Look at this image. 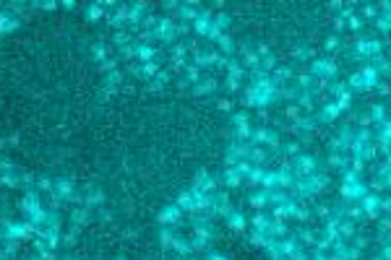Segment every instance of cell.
Masks as SVG:
<instances>
[{
  "label": "cell",
  "mask_w": 391,
  "mask_h": 260,
  "mask_svg": "<svg viewBox=\"0 0 391 260\" xmlns=\"http://www.w3.org/2000/svg\"><path fill=\"white\" fill-rule=\"evenodd\" d=\"M360 258H363V250H360V247H355V244H350L347 258H344V260H360Z\"/></svg>",
  "instance_id": "50"
},
{
  "label": "cell",
  "mask_w": 391,
  "mask_h": 260,
  "mask_svg": "<svg viewBox=\"0 0 391 260\" xmlns=\"http://www.w3.org/2000/svg\"><path fill=\"white\" fill-rule=\"evenodd\" d=\"M255 52H258V57H266V55H272V47H269L266 42H261V44H258V50H255Z\"/></svg>",
  "instance_id": "54"
},
{
  "label": "cell",
  "mask_w": 391,
  "mask_h": 260,
  "mask_svg": "<svg viewBox=\"0 0 391 260\" xmlns=\"http://www.w3.org/2000/svg\"><path fill=\"white\" fill-rule=\"evenodd\" d=\"M371 117H373V125H383V122H386V107L373 104L371 107Z\"/></svg>",
  "instance_id": "29"
},
{
  "label": "cell",
  "mask_w": 391,
  "mask_h": 260,
  "mask_svg": "<svg viewBox=\"0 0 391 260\" xmlns=\"http://www.w3.org/2000/svg\"><path fill=\"white\" fill-rule=\"evenodd\" d=\"M272 242V237L264 234V232H251V244H255V247H264L266 250V244Z\"/></svg>",
  "instance_id": "33"
},
{
  "label": "cell",
  "mask_w": 391,
  "mask_h": 260,
  "mask_svg": "<svg viewBox=\"0 0 391 260\" xmlns=\"http://www.w3.org/2000/svg\"><path fill=\"white\" fill-rule=\"evenodd\" d=\"M290 167H292V174H295V177H313V174L318 172V159L313 154H300V156H295V162Z\"/></svg>",
  "instance_id": "3"
},
{
  "label": "cell",
  "mask_w": 391,
  "mask_h": 260,
  "mask_svg": "<svg viewBox=\"0 0 391 260\" xmlns=\"http://www.w3.org/2000/svg\"><path fill=\"white\" fill-rule=\"evenodd\" d=\"M381 213L391 216V195H381Z\"/></svg>",
  "instance_id": "51"
},
{
  "label": "cell",
  "mask_w": 391,
  "mask_h": 260,
  "mask_svg": "<svg viewBox=\"0 0 391 260\" xmlns=\"http://www.w3.org/2000/svg\"><path fill=\"white\" fill-rule=\"evenodd\" d=\"M352 244H355V247H360V250H365V247H368V237H363V234H357L355 240H352Z\"/></svg>",
  "instance_id": "53"
},
{
  "label": "cell",
  "mask_w": 391,
  "mask_h": 260,
  "mask_svg": "<svg viewBox=\"0 0 391 260\" xmlns=\"http://www.w3.org/2000/svg\"><path fill=\"white\" fill-rule=\"evenodd\" d=\"M216 107H219L222 112H230V110H232V102H230V99H219V102H216Z\"/></svg>",
  "instance_id": "57"
},
{
  "label": "cell",
  "mask_w": 391,
  "mask_h": 260,
  "mask_svg": "<svg viewBox=\"0 0 391 260\" xmlns=\"http://www.w3.org/2000/svg\"><path fill=\"white\" fill-rule=\"evenodd\" d=\"M264 177H266V169H264V167H253V172L248 174L245 180H248V185L255 187V185H261V182H264Z\"/></svg>",
  "instance_id": "31"
},
{
  "label": "cell",
  "mask_w": 391,
  "mask_h": 260,
  "mask_svg": "<svg viewBox=\"0 0 391 260\" xmlns=\"http://www.w3.org/2000/svg\"><path fill=\"white\" fill-rule=\"evenodd\" d=\"M334 29H336V32H344V29H347V21H344L342 16H336L334 19Z\"/></svg>",
  "instance_id": "56"
},
{
  "label": "cell",
  "mask_w": 391,
  "mask_h": 260,
  "mask_svg": "<svg viewBox=\"0 0 391 260\" xmlns=\"http://www.w3.org/2000/svg\"><path fill=\"white\" fill-rule=\"evenodd\" d=\"M248 162L253 167H264L269 162V149L264 146H251V156H248Z\"/></svg>",
  "instance_id": "18"
},
{
  "label": "cell",
  "mask_w": 391,
  "mask_h": 260,
  "mask_svg": "<svg viewBox=\"0 0 391 260\" xmlns=\"http://www.w3.org/2000/svg\"><path fill=\"white\" fill-rule=\"evenodd\" d=\"M318 125V120L315 117H300V120H295L292 122V128H290V133L292 135H300V133H311V130Z\"/></svg>",
  "instance_id": "14"
},
{
  "label": "cell",
  "mask_w": 391,
  "mask_h": 260,
  "mask_svg": "<svg viewBox=\"0 0 391 260\" xmlns=\"http://www.w3.org/2000/svg\"><path fill=\"white\" fill-rule=\"evenodd\" d=\"M216 26H219V29L230 26V16H227V13H219V16H216Z\"/></svg>",
  "instance_id": "52"
},
{
  "label": "cell",
  "mask_w": 391,
  "mask_h": 260,
  "mask_svg": "<svg viewBox=\"0 0 391 260\" xmlns=\"http://www.w3.org/2000/svg\"><path fill=\"white\" fill-rule=\"evenodd\" d=\"M227 71H230V78H245V68L243 65H237L235 60H227Z\"/></svg>",
  "instance_id": "35"
},
{
  "label": "cell",
  "mask_w": 391,
  "mask_h": 260,
  "mask_svg": "<svg viewBox=\"0 0 391 260\" xmlns=\"http://www.w3.org/2000/svg\"><path fill=\"white\" fill-rule=\"evenodd\" d=\"M295 208H297V201L292 198V201L284 203V205H274V208H272V219L274 221H287V219H292Z\"/></svg>",
  "instance_id": "10"
},
{
  "label": "cell",
  "mask_w": 391,
  "mask_h": 260,
  "mask_svg": "<svg viewBox=\"0 0 391 260\" xmlns=\"http://www.w3.org/2000/svg\"><path fill=\"white\" fill-rule=\"evenodd\" d=\"M371 260H383V258H381V255H375V258H371Z\"/></svg>",
  "instance_id": "63"
},
{
  "label": "cell",
  "mask_w": 391,
  "mask_h": 260,
  "mask_svg": "<svg viewBox=\"0 0 391 260\" xmlns=\"http://www.w3.org/2000/svg\"><path fill=\"white\" fill-rule=\"evenodd\" d=\"M311 73H313V78H329V81H334L336 73H339V68H336V63H334L332 57H315L313 63H311Z\"/></svg>",
  "instance_id": "4"
},
{
  "label": "cell",
  "mask_w": 391,
  "mask_h": 260,
  "mask_svg": "<svg viewBox=\"0 0 391 260\" xmlns=\"http://www.w3.org/2000/svg\"><path fill=\"white\" fill-rule=\"evenodd\" d=\"M248 221H251L253 232H264V234H269V226H272V219H269L264 211H255L253 216L248 219Z\"/></svg>",
  "instance_id": "13"
},
{
  "label": "cell",
  "mask_w": 391,
  "mask_h": 260,
  "mask_svg": "<svg viewBox=\"0 0 391 260\" xmlns=\"http://www.w3.org/2000/svg\"><path fill=\"white\" fill-rule=\"evenodd\" d=\"M381 258H383V260H391V242H383V250H381Z\"/></svg>",
  "instance_id": "59"
},
{
  "label": "cell",
  "mask_w": 391,
  "mask_h": 260,
  "mask_svg": "<svg viewBox=\"0 0 391 260\" xmlns=\"http://www.w3.org/2000/svg\"><path fill=\"white\" fill-rule=\"evenodd\" d=\"M222 182H224L227 187H240V185H243V174L237 172V167H230V169H224Z\"/></svg>",
  "instance_id": "19"
},
{
  "label": "cell",
  "mask_w": 391,
  "mask_h": 260,
  "mask_svg": "<svg viewBox=\"0 0 391 260\" xmlns=\"http://www.w3.org/2000/svg\"><path fill=\"white\" fill-rule=\"evenodd\" d=\"M175 216H177V208H170L162 213V221H175Z\"/></svg>",
  "instance_id": "58"
},
{
  "label": "cell",
  "mask_w": 391,
  "mask_h": 260,
  "mask_svg": "<svg viewBox=\"0 0 391 260\" xmlns=\"http://www.w3.org/2000/svg\"><path fill=\"white\" fill-rule=\"evenodd\" d=\"M240 57H243V63L245 68H251V71H261V57H258V52H253L248 44H243V50H240Z\"/></svg>",
  "instance_id": "12"
},
{
  "label": "cell",
  "mask_w": 391,
  "mask_h": 260,
  "mask_svg": "<svg viewBox=\"0 0 391 260\" xmlns=\"http://www.w3.org/2000/svg\"><path fill=\"white\" fill-rule=\"evenodd\" d=\"M188 75H191V78L196 81V78H198V68H191V71H188Z\"/></svg>",
  "instance_id": "61"
},
{
  "label": "cell",
  "mask_w": 391,
  "mask_h": 260,
  "mask_svg": "<svg viewBox=\"0 0 391 260\" xmlns=\"http://www.w3.org/2000/svg\"><path fill=\"white\" fill-rule=\"evenodd\" d=\"M371 63L375 65V71H378L381 73V78H383V75H391V60H386V57H375V60H371Z\"/></svg>",
  "instance_id": "32"
},
{
  "label": "cell",
  "mask_w": 391,
  "mask_h": 260,
  "mask_svg": "<svg viewBox=\"0 0 391 260\" xmlns=\"http://www.w3.org/2000/svg\"><path fill=\"white\" fill-rule=\"evenodd\" d=\"M292 78H295V73H292V68H276V71H274V75H272V81L276 83V86H279V83H284V81H292Z\"/></svg>",
  "instance_id": "27"
},
{
  "label": "cell",
  "mask_w": 391,
  "mask_h": 260,
  "mask_svg": "<svg viewBox=\"0 0 391 260\" xmlns=\"http://www.w3.org/2000/svg\"><path fill=\"white\" fill-rule=\"evenodd\" d=\"M227 224L235 229V232H245V226H248V219L243 216L240 211H232L230 216H227Z\"/></svg>",
  "instance_id": "24"
},
{
  "label": "cell",
  "mask_w": 391,
  "mask_h": 260,
  "mask_svg": "<svg viewBox=\"0 0 391 260\" xmlns=\"http://www.w3.org/2000/svg\"><path fill=\"white\" fill-rule=\"evenodd\" d=\"M261 187H264L266 193L276 190V172H266V177H264V182H261Z\"/></svg>",
  "instance_id": "39"
},
{
  "label": "cell",
  "mask_w": 391,
  "mask_h": 260,
  "mask_svg": "<svg viewBox=\"0 0 391 260\" xmlns=\"http://www.w3.org/2000/svg\"><path fill=\"white\" fill-rule=\"evenodd\" d=\"M357 203L363 205L365 216L371 219V221H378V219H381V195H378V193H371V190H368V195H363Z\"/></svg>",
  "instance_id": "7"
},
{
  "label": "cell",
  "mask_w": 391,
  "mask_h": 260,
  "mask_svg": "<svg viewBox=\"0 0 391 260\" xmlns=\"http://www.w3.org/2000/svg\"><path fill=\"white\" fill-rule=\"evenodd\" d=\"M355 55L357 57H381L383 55V44L375 39V37H357V42H355Z\"/></svg>",
  "instance_id": "2"
},
{
  "label": "cell",
  "mask_w": 391,
  "mask_h": 260,
  "mask_svg": "<svg viewBox=\"0 0 391 260\" xmlns=\"http://www.w3.org/2000/svg\"><path fill=\"white\" fill-rule=\"evenodd\" d=\"M323 240H329V242H336V240H342L339 237V219H329L326 221V226H323V232H321Z\"/></svg>",
  "instance_id": "16"
},
{
  "label": "cell",
  "mask_w": 391,
  "mask_h": 260,
  "mask_svg": "<svg viewBox=\"0 0 391 260\" xmlns=\"http://www.w3.org/2000/svg\"><path fill=\"white\" fill-rule=\"evenodd\" d=\"M381 13L378 19H375V29H378L381 34H389L391 32V3H381Z\"/></svg>",
  "instance_id": "11"
},
{
  "label": "cell",
  "mask_w": 391,
  "mask_h": 260,
  "mask_svg": "<svg viewBox=\"0 0 391 260\" xmlns=\"http://www.w3.org/2000/svg\"><path fill=\"white\" fill-rule=\"evenodd\" d=\"M368 187L365 182H342V187H339V195H342V201L344 203H355L360 201L363 195H368Z\"/></svg>",
  "instance_id": "5"
},
{
  "label": "cell",
  "mask_w": 391,
  "mask_h": 260,
  "mask_svg": "<svg viewBox=\"0 0 391 260\" xmlns=\"http://www.w3.org/2000/svg\"><path fill=\"white\" fill-rule=\"evenodd\" d=\"M219 47H222L224 52H232V50H235V42H232L230 34H222V37H219Z\"/></svg>",
  "instance_id": "44"
},
{
  "label": "cell",
  "mask_w": 391,
  "mask_h": 260,
  "mask_svg": "<svg viewBox=\"0 0 391 260\" xmlns=\"http://www.w3.org/2000/svg\"><path fill=\"white\" fill-rule=\"evenodd\" d=\"M251 146H264L269 151H276L282 146V138L274 128H255L253 130V138H251Z\"/></svg>",
  "instance_id": "1"
},
{
  "label": "cell",
  "mask_w": 391,
  "mask_h": 260,
  "mask_svg": "<svg viewBox=\"0 0 391 260\" xmlns=\"http://www.w3.org/2000/svg\"><path fill=\"white\" fill-rule=\"evenodd\" d=\"M332 213H334V208H332V205H329V203H318V205H315V216H318V219H332Z\"/></svg>",
  "instance_id": "38"
},
{
  "label": "cell",
  "mask_w": 391,
  "mask_h": 260,
  "mask_svg": "<svg viewBox=\"0 0 391 260\" xmlns=\"http://www.w3.org/2000/svg\"><path fill=\"white\" fill-rule=\"evenodd\" d=\"M269 237L272 240H284V237H290V229L284 221H274L272 219V226H269Z\"/></svg>",
  "instance_id": "22"
},
{
  "label": "cell",
  "mask_w": 391,
  "mask_h": 260,
  "mask_svg": "<svg viewBox=\"0 0 391 260\" xmlns=\"http://www.w3.org/2000/svg\"><path fill=\"white\" fill-rule=\"evenodd\" d=\"M360 75H363V83H365V91H373L375 86L381 83V73L375 71V65H365L363 71H360Z\"/></svg>",
  "instance_id": "9"
},
{
  "label": "cell",
  "mask_w": 391,
  "mask_h": 260,
  "mask_svg": "<svg viewBox=\"0 0 391 260\" xmlns=\"http://www.w3.org/2000/svg\"><path fill=\"white\" fill-rule=\"evenodd\" d=\"M339 114L342 112H339V107H336V102H326L321 107V112H318V117H315V120H318V122H334Z\"/></svg>",
  "instance_id": "15"
},
{
  "label": "cell",
  "mask_w": 391,
  "mask_h": 260,
  "mask_svg": "<svg viewBox=\"0 0 391 260\" xmlns=\"http://www.w3.org/2000/svg\"><path fill=\"white\" fill-rule=\"evenodd\" d=\"M363 24H365V19H363V16H357V13L347 21V26L352 29V32H360V29H363Z\"/></svg>",
  "instance_id": "45"
},
{
  "label": "cell",
  "mask_w": 391,
  "mask_h": 260,
  "mask_svg": "<svg viewBox=\"0 0 391 260\" xmlns=\"http://www.w3.org/2000/svg\"><path fill=\"white\" fill-rule=\"evenodd\" d=\"M363 216H365V211H363V205H352L350 203V208H344V219H350V221H363Z\"/></svg>",
  "instance_id": "30"
},
{
  "label": "cell",
  "mask_w": 391,
  "mask_h": 260,
  "mask_svg": "<svg viewBox=\"0 0 391 260\" xmlns=\"http://www.w3.org/2000/svg\"><path fill=\"white\" fill-rule=\"evenodd\" d=\"M378 5H363V19L365 21H375V19H378Z\"/></svg>",
  "instance_id": "42"
},
{
  "label": "cell",
  "mask_w": 391,
  "mask_h": 260,
  "mask_svg": "<svg viewBox=\"0 0 391 260\" xmlns=\"http://www.w3.org/2000/svg\"><path fill=\"white\" fill-rule=\"evenodd\" d=\"M290 201H292V198L284 193V190H272V193H269V205H284Z\"/></svg>",
  "instance_id": "28"
},
{
  "label": "cell",
  "mask_w": 391,
  "mask_h": 260,
  "mask_svg": "<svg viewBox=\"0 0 391 260\" xmlns=\"http://www.w3.org/2000/svg\"><path fill=\"white\" fill-rule=\"evenodd\" d=\"M209 260H230V258H227V255H212Z\"/></svg>",
  "instance_id": "62"
},
{
  "label": "cell",
  "mask_w": 391,
  "mask_h": 260,
  "mask_svg": "<svg viewBox=\"0 0 391 260\" xmlns=\"http://www.w3.org/2000/svg\"><path fill=\"white\" fill-rule=\"evenodd\" d=\"M300 240H303L308 247H315V244H318V237H315L313 229H303V232H300Z\"/></svg>",
  "instance_id": "36"
},
{
  "label": "cell",
  "mask_w": 391,
  "mask_h": 260,
  "mask_svg": "<svg viewBox=\"0 0 391 260\" xmlns=\"http://www.w3.org/2000/svg\"><path fill=\"white\" fill-rule=\"evenodd\" d=\"M214 211L219 213V216H230V213H232L230 198H227V195H216V198H214Z\"/></svg>",
  "instance_id": "26"
},
{
  "label": "cell",
  "mask_w": 391,
  "mask_h": 260,
  "mask_svg": "<svg viewBox=\"0 0 391 260\" xmlns=\"http://www.w3.org/2000/svg\"><path fill=\"white\" fill-rule=\"evenodd\" d=\"M227 89H230V91H237V89H240V81H237V78H227Z\"/></svg>",
  "instance_id": "60"
},
{
  "label": "cell",
  "mask_w": 391,
  "mask_h": 260,
  "mask_svg": "<svg viewBox=\"0 0 391 260\" xmlns=\"http://www.w3.org/2000/svg\"><path fill=\"white\" fill-rule=\"evenodd\" d=\"M240 104L248 107V110H255V94H253V86H248L243 91V96H240Z\"/></svg>",
  "instance_id": "34"
},
{
  "label": "cell",
  "mask_w": 391,
  "mask_h": 260,
  "mask_svg": "<svg viewBox=\"0 0 391 260\" xmlns=\"http://www.w3.org/2000/svg\"><path fill=\"white\" fill-rule=\"evenodd\" d=\"M297 60H308V57H313V50L311 47H295V52H292Z\"/></svg>",
  "instance_id": "46"
},
{
  "label": "cell",
  "mask_w": 391,
  "mask_h": 260,
  "mask_svg": "<svg viewBox=\"0 0 391 260\" xmlns=\"http://www.w3.org/2000/svg\"><path fill=\"white\" fill-rule=\"evenodd\" d=\"M342 182H360V174H357V172H352L350 167H347V169L342 172Z\"/></svg>",
  "instance_id": "48"
},
{
  "label": "cell",
  "mask_w": 391,
  "mask_h": 260,
  "mask_svg": "<svg viewBox=\"0 0 391 260\" xmlns=\"http://www.w3.org/2000/svg\"><path fill=\"white\" fill-rule=\"evenodd\" d=\"M282 154H284V156H292V159L300 156V143H297V141L284 143V146H282Z\"/></svg>",
  "instance_id": "37"
},
{
  "label": "cell",
  "mask_w": 391,
  "mask_h": 260,
  "mask_svg": "<svg viewBox=\"0 0 391 260\" xmlns=\"http://www.w3.org/2000/svg\"><path fill=\"white\" fill-rule=\"evenodd\" d=\"M237 172L243 174V177H248V174L253 172V164L248 162V159H243V162H237Z\"/></svg>",
  "instance_id": "47"
},
{
  "label": "cell",
  "mask_w": 391,
  "mask_h": 260,
  "mask_svg": "<svg viewBox=\"0 0 391 260\" xmlns=\"http://www.w3.org/2000/svg\"><path fill=\"white\" fill-rule=\"evenodd\" d=\"M232 122H235V128H240V125H248V122H251V114H245V112H237L235 117H232Z\"/></svg>",
  "instance_id": "49"
},
{
  "label": "cell",
  "mask_w": 391,
  "mask_h": 260,
  "mask_svg": "<svg viewBox=\"0 0 391 260\" xmlns=\"http://www.w3.org/2000/svg\"><path fill=\"white\" fill-rule=\"evenodd\" d=\"M352 143H355V130H352L350 125H342V130L336 133V138H332V151L334 154H344V151L350 154Z\"/></svg>",
  "instance_id": "6"
},
{
  "label": "cell",
  "mask_w": 391,
  "mask_h": 260,
  "mask_svg": "<svg viewBox=\"0 0 391 260\" xmlns=\"http://www.w3.org/2000/svg\"><path fill=\"white\" fill-rule=\"evenodd\" d=\"M375 89H378V94H381V96H391V86H389V83H383V81H381Z\"/></svg>",
  "instance_id": "55"
},
{
  "label": "cell",
  "mask_w": 391,
  "mask_h": 260,
  "mask_svg": "<svg viewBox=\"0 0 391 260\" xmlns=\"http://www.w3.org/2000/svg\"><path fill=\"white\" fill-rule=\"evenodd\" d=\"M326 164H329V169H336V172H344L350 167V156H344V154H332L326 159Z\"/></svg>",
  "instance_id": "20"
},
{
  "label": "cell",
  "mask_w": 391,
  "mask_h": 260,
  "mask_svg": "<svg viewBox=\"0 0 391 260\" xmlns=\"http://www.w3.org/2000/svg\"><path fill=\"white\" fill-rule=\"evenodd\" d=\"M311 208H305V205H300L297 203V208H295V213H292V219H297V221H311Z\"/></svg>",
  "instance_id": "40"
},
{
  "label": "cell",
  "mask_w": 391,
  "mask_h": 260,
  "mask_svg": "<svg viewBox=\"0 0 391 260\" xmlns=\"http://www.w3.org/2000/svg\"><path fill=\"white\" fill-rule=\"evenodd\" d=\"M276 242H279V252H282V258H290V255H295V252L300 250L297 240H292V237H284V240H276Z\"/></svg>",
  "instance_id": "21"
},
{
  "label": "cell",
  "mask_w": 391,
  "mask_h": 260,
  "mask_svg": "<svg viewBox=\"0 0 391 260\" xmlns=\"http://www.w3.org/2000/svg\"><path fill=\"white\" fill-rule=\"evenodd\" d=\"M248 203H251L255 211H264L266 205H269V193H266V190H261V193H253L251 198H248Z\"/></svg>",
  "instance_id": "25"
},
{
  "label": "cell",
  "mask_w": 391,
  "mask_h": 260,
  "mask_svg": "<svg viewBox=\"0 0 391 260\" xmlns=\"http://www.w3.org/2000/svg\"><path fill=\"white\" fill-rule=\"evenodd\" d=\"M357 234H360V232H357L355 221H350V219H339V237H342V240L352 242V240H355Z\"/></svg>",
  "instance_id": "17"
},
{
  "label": "cell",
  "mask_w": 391,
  "mask_h": 260,
  "mask_svg": "<svg viewBox=\"0 0 391 260\" xmlns=\"http://www.w3.org/2000/svg\"><path fill=\"white\" fill-rule=\"evenodd\" d=\"M336 47H339V34H329L326 42H323V50H326V52H334Z\"/></svg>",
  "instance_id": "43"
},
{
  "label": "cell",
  "mask_w": 391,
  "mask_h": 260,
  "mask_svg": "<svg viewBox=\"0 0 391 260\" xmlns=\"http://www.w3.org/2000/svg\"><path fill=\"white\" fill-rule=\"evenodd\" d=\"M300 110H308V112H313V107H315V94L311 89L308 91H300V96H297V102H295Z\"/></svg>",
  "instance_id": "23"
},
{
  "label": "cell",
  "mask_w": 391,
  "mask_h": 260,
  "mask_svg": "<svg viewBox=\"0 0 391 260\" xmlns=\"http://www.w3.org/2000/svg\"><path fill=\"white\" fill-rule=\"evenodd\" d=\"M375 146L383 156L391 154V120H386L383 125H378V135H375Z\"/></svg>",
  "instance_id": "8"
},
{
  "label": "cell",
  "mask_w": 391,
  "mask_h": 260,
  "mask_svg": "<svg viewBox=\"0 0 391 260\" xmlns=\"http://www.w3.org/2000/svg\"><path fill=\"white\" fill-rule=\"evenodd\" d=\"M284 117H287V120H292V122H295V120H300V117H303V110H300V107H297V104H290V107H287V110H284Z\"/></svg>",
  "instance_id": "41"
}]
</instances>
